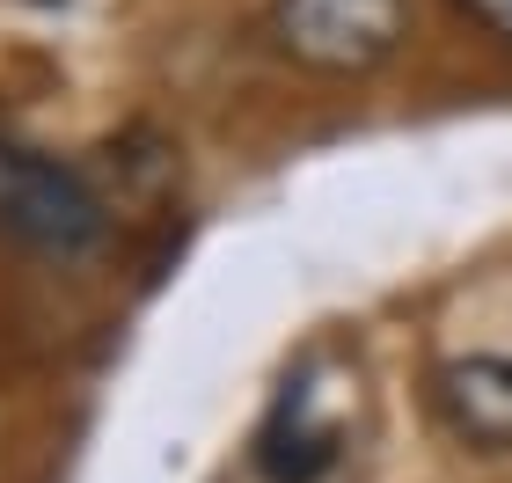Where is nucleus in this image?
I'll list each match as a JSON object with an SVG mask.
<instances>
[{
  "instance_id": "obj_1",
  "label": "nucleus",
  "mask_w": 512,
  "mask_h": 483,
  "mask_svg": "<svg viewBox=\"0 0 512 483\" xmlns=\"http://www.w3.org/2000/svg\"><path fill=\"white\" fill-rule=\"evenodd\" d=\"M410 30V0H271L278 52L315 74H374Z\"/></svg>"
},
{
  "instance_id": "obj_2",
  "label": "nucleus",
  "mask_w": 512,
  "mask_h": 483,
  "mask_svg": "<svg viewBox=\"0 0 512 483\" xmlns=\"http://www.w3.org/2000/svg\"><path fill=\"white\" fill-rule=\"evenodd\" d=\"M0 220L15 227L22 242L52 249V257H81L103 235V198L88 191L74 169L22 147H0Z\"/></svg>"
},
{
  "instance_id": "obj_3",
  "label": "nucleus",
  "mask_w": 512,
  "mask_h": 483,
  "mask_svg": "<svg viewBox=\"0 0 512 483\" xmlns=\"http://www.w3.org/2000/svg\"><path fill=\"white\" fill-rule=\"evenodd\" d=\"M432 403L447 418L454 440H469L483 454H512V359L505 352H461L439 366Z\"/></svg>"
},
{
  "instance_id": "obj_4",
  "label": "nucleus",
  "mask_w": 512,
  "mask_h": 483,
  "mask_svg": "<svg viewBox=\"0 0 512 483\" xmlns=\"http://www.w3.org/2000/svg\"><path fill=\"white\" fill-rule=\"evenodd\" d=\"M454 8L469 15V22H483L498 44H512V0H454Z\"/></svg>"
}]
</instances>
